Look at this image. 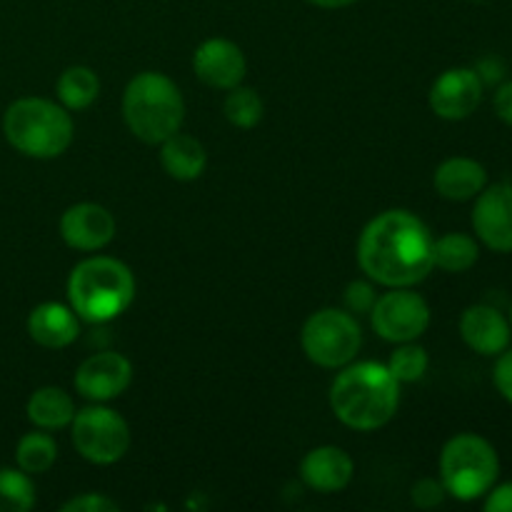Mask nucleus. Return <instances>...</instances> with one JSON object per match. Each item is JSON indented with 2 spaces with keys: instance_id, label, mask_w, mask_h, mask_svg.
Returning <instances> with one entry per match:
<instances>
[{
  "instance_id": "nucleus-24",
  "label": "nucleus",
  "mask_w": 512,
  "mask_h": 512,
  "mask_svg": "<svg viewBox=\"0 0 512 512\" xmlns=\"http://www.w3.org/2000/svg\"><path fill=\"white\" fill-rule=\"evenodd\" d=\"M223 113L230 125H235V128L240 130H250L263 120L265 105L253 88L238 85V88L228 90V98H225L223 103Z\"/></svg>"
},
{
  "instance_id": "nucleus-16",
  "label": "nucleus",
  "mask_w": 512,
  "mask_h": 512,
  "mask_svg": "<svg viewBox=\"0 0 512 512\" xmlns=\"http://www.w3.org/2000/svg\"><path fill=\"white\" fill-rule=\"evenodd\" d=\"M460 335L478 355H500L510 345V323L490 305H470L460 318Z\"/></svg>"
},
{
  "instance_id": "nucleus-29",
  "label": "nucleus",
  "mask_w": 512,
  "mask_h": 512,
  "mask_svg": "<svg viewBox=\"0 0 512 512\" xmlns=\"http://www.w3.org/2000/svg\"><path fill=\"white\" fill-rule=\"evenodd\" d=\"M60 510L63 512H115L118 510V503L105 498V495L85 493V495H78V498L68 500Z\"/></svg>"
},
{
  "instance_id": "nucleus-20",
  "label": "nucleus",
  "mask_w": 512,
  "mask_h": 512,
  "mask_svg": "<svg viewBox=\"0 0 512 512\" xmlns=\"http://www.w3.org/2000/svg\"><path fill=\"white\" fill-rule=\"evenodd\" d=\"M25 413H28V420L40 430H63L73 423L75 418V403L63 388H55V385H48V388H38L28 398V405H25Z\"/></svg>"
},
{
  "instance_id": "nucleus-7",
  "label": "nucleus",
  "mask_w": 512,
  "mask_h": 512,
  "mask_svg": "<svg viewBox=\"0 0 512 512\" xmlns=\"http://www.w3.org/2000/svg\"><path fill=\"white\" fill-rule=\"evenodd\" d=\"M300 343L310 363L335 370L353 363L363 345V333L348 310L323 308L305 320Z\"/></svg>"
},
{
  "instance_id": "nucleus-27",
  "label": "nucleus",
  "mask_w": 512,
  "mask_h": 512,
  "mask_svg": "<svg viewBox=\"0 0 512 512\" xmlns=\"http://www.w3.org/2000/svg\"><path fill=\"white\" fill-rule=\"evenodd\" d=\"M375 300H378L375 288L370 283H365V280H355V283H350L348 288H345V305H348V313H370Z\"/></svg>"
},
{
  "instance_id": "nucleus-6",
  "label": "nucleus",
  "mask_w": 512,
  "mask_h": 512,
  "mask_svg": "<svg viewBox=\"0 0 512 512\" xmlns=\"http://www.w3.org/2000/svg\"><path fill=\"white\" fill-rule=\"evenodd\" d=\"M500 473L493 445L473 433L455 435L440 453V483L455 500H478L488 495Z\"/></svg>"
},
{
  "instance_id": "nucleus-15",
  "label": "nucleus",
  "mask_w": 512,
  "mask_h": 512,
  "mask_svg": "<svg viewBox=\"0 0 512 512\" xmlns=\"http://www.w3.org/2000/svg\"><path fill=\"white\" fill-rule=\"evenodd\" d=\"M353 475V458L335 445H320V448L310 450L300 463V478L315 493H340L348 488Z\"/></svg>"
},
{
  "instance_id": "nucleus-19",
  "label": "nucleus",
  "mask_w": 512,
  "mask_h": 512,
  "mask_svg": "<svg viewBox=\"0 0 512 512\" xmlns=\"http://www.w3.org/2000/svg\"><path fill=\"white\" fill-rule=\"evenodd\" d=\"M160 163H163V170L170 178L188 183V180H198L203 175L205 165H208V155H205L200 140L178 130V133L160 143Z\"/></svg>"
},
{
  "instance_id": "nucleus-32",
  "label": "nucleus",
  "mask_w": 512,
  "mask_h": 512,
  "mask_svg": "<svg viewBox=\"0 0 512 512\" xmlns=\"http://www.w3.org/2000/svg\"><path fill=\"white\" fill-rule=\"evenodd\" d=\"M493 108L503 123L512 125V80L510 83L500 85L498 93H495V98H493Z\"/></svg>"
},
{
  "instance_id": "nucleus-30",
  "label": "nucleus",
  "mask_w": 512,
  "mask_h": 512,
  "mask_svg": "<svg viewBox=\"0 0 512 512\" xmlns=\"http://www.w3.org/2000/svg\"><path fill=\"white\" fill-rule=\"evenodd\" d=\"M493 380L498 393L512 405V350H508V353L503 350V353H500L498 363H495V370H493Z\"/></svg>"
},
{
  "instance_id": "nucleus-12",
  "label": "nucleus",
  "mask_w": 512,
  "mask_h": 512,
  "mask_svg": "<svg viewBox=\"0 0 512 512\" xmlns=\"http://www.w3.org/2000/svg\"><path fill=\"white\" fill-rule=\"evenodd\" d=\"M483 100V78L473 68H450L433 83L430 110L443 120H465Z\"/></svg>"
},
{
  "instance_id": "nucleus-13",
  "label": "nucleus",
  "mask_w": 512,
  "mask_h": 512,
  "mask_svg": "<svg viewBox=\"0 0 512 512\" xmlns=\"http://www.w3.org/2000/svg\"><path fill=\"white\" fill-rule=\"evenodd\" d=\"M193 70L200 83L215 90H233L243 85L248 63L233 40L210 38L198 45L193 55Z\"/></svg>"
},
{
  "instance_id": "nucleus-28",
  "label": "nucleus",
  "mask_w": 512,
  "mask_h": 512,
  "mask_svg": "<svg viewBox=\"0 0 512 512\" xmlns=\"http://www.w3.org/2000/svg\"><path fill=\"white\" fill-rule=\"evenodd\" d=\"M445 495H448V490H445V485L440 483V480L423 478L415 483L410 498H413V503L418 505V508L430 510V508H438V505L445 500Z\"/></svg>"
},
{
  "instance_id": "nucleus-17",
  "label": "nucleus",
  "mask_w": 512,
  "mask_h": 512,
  "mask_svg": "<svg viewBox=\"0 0 512 512\" xmlns=\"http://www.w3.org/2000/svg\"><path fill=\"white\" fill-rule=\"evenodd\" d=\"M28 335L48 350L68 348L80 335V318L73 308L60 303H43L30 310Z\"/></svg>"
},
{
  "instance_id": "nucleus-4",
  "label": "nucleus",
  "mask_w": 512,
  "mask_h": 512,
  "mask_svg": "<svg viewBox=\"0 0 512 512\" xmlns=\"http://www.w3.org/2000/svg\"><path fill=\"white\" fill-rule=\"evenodd\" d=\"M123 118L135 138L148 145H160L183 125L185 100L168 75L145 70L125 88Z\"/></svg>"
},
{
  "instance_id": "nucleus-18",
  "label": "nucleus",
  "mask_w": 512,
  "mask_h": 512,
  "mask_svg": "<svg viewBox=\"0 0 512 512\" xmlns=\"http://www.w3.org/2000/svg\"><path fill=\"white\" fill-rule=\"evenodd\" d=\"M433 183L438 195H443L445 200L465 203V200H473L485 188L488 173L473 158H448L445 163L438 165Z\"/></svg>"
},
{
  "instance_id": "nucleus-2",
  "label": "nucleus",
  "mask_w": 512,
  "mask_h": 512,
  "mask_svg": "<svg viewBox=\"0 0 512 512\" xmlns=\"http://www.w3.org/2000/svg\"><path fill=\"white\" fill-rule=\"evenodd\" d=\"M400 405V383L388 365L348 363L330 385V408L335 418L353 430H378L395 418Z\"/></svg>"
},
{
  "instance_id": "nucleus-31",
  "label": "nucleus",
  "mask_w": 512,
  "mask_h": 512,
  "mask_svg": "<svg viewBox=\"0 0 512 512\" xmlns=\"http://www.w3.org/2000/svg\"><path fill=\"white\" fill-rule=\"evenodd\" d=\"M485 510L488 512H512V483L498 485L488 490L485 498Z\"/></svg>"
},
{
  "instance_id": "nucleus-25",
  "label": "nucleus",
  "mask_w": 512,
  "mask_h": 512,
  "mask_svg": "<svg viewBox=\"0 0 512 512\" xmlns=\"http://www.w3.org/2000/svg\"><path fill=\"white\" fill-rule=\"evenodd\" d=\"M35 505V488L23 470L0 468V512H28Z\"/></svg>"
},
{
  "instance_id": "nucleus-21",
  "label": "nucleus",
  "mask_w": 512,
  "mask_h": 512,
  "mask_svg": "<svg viewBox=\"0 0 512 512\" xmlns=\"http://www.w3.org/2000/svg\"><path fill=\"white\" fill-rule=\"evenodd\" d=\"M58 100L65 110H85L98 100L100 80L88 65H70L58 78Z\"/></svg>"
},
{
  "instance_id": "nucleus-1",
  "label": "nucleus",
  "mask_w": 512,
  "mask_h": 512,
  "mask_svg": "<svg viewBox=\"0 0 512 512\" xmlns=\"http://www.w3.org/2000/svg\"><path fill=\"white\" fill-rule=\"evenodd\" d=\"M433 233L410 210H385L370 220L358 240V263L373 283L413 288L435 268Z\"/></svg>"
},
{
  "instance_id": "nucleus-23",
  "label": "nucleus",
  "mask_w": 512,
  "mask_h": 512,
  "mask_svg": "<svg viewBox=\"0 0 512 512\" xmlns=\"http://www.w3.org/2000/svg\"><path fill=\"white\" fill-rule=\"evenodd\" d=\"M58 458V445L48 433H28L18 440L15 448V460L18 468L28 475L48 473Z\"/></svg>"
},
{
  "instance_id": "nucleus-26",
  "label": "nucleus",
  "mask_w": 512,
  "mask_h": 512,
  "mask_svg": "<svg viewBox=\"0 0 512 512\" xmlns=\"http://www.w3.org/2000/svg\"><path fill=\"white\" fill-rule=\"evenodd\" d=\"M428 365V353H425L423 345H415V340L400 343V348L388 360V370L395 375L398 383H418L428 373Z\"/></svg>"
},
{
  "instance_id": "nucleus-33",
  "label": "nucleus",
  "mask_w": 512,
  "mask_h": 512,
  "mask_svg": "<svg viewBox=\"0 0 512 512\" xmlns=\"http://www.w3.org/2000/svg\"><path fill=\"white\" fill-rule=\"evenodd\" d=\"M310 5L315 8H325V10H338V8H348V5L358 3V0H308Z\"/></svg>"
},
{
  "instance_id": "nucleus-14",
  "label": "nucleus",
  "mask_w": 512,
  "mask_h": 512,
  "mask_svg": "<svg viewBox=\"0 0 512 512\" xmlns=\"http://www.w3.org/2000/svg\"><path fill=\"white\" fill-rule=\"evenodd\" d=\"M60 235L73 250H103L115 238V218L98 203L70 205L60 218Z\"/></svg>"
},
{
  "instance_id": "nucleus-3",
  "label": "nucleus",
  "mask_w": 512,
  "mask_h": 512,
  "mask_svg": "<svg viewBox=\"0 0 512 512\" xmlns=\"http://www.w3.org/2000/svg\"><path fill=\"white\" fill-rule=\"evenodd\" d=\"M135 298V278L125 263L105 255L83 260L70 270L68 300L85 323H108L123 315Z\"/></svg>"
},
{
  "instance_id": "nucleus-8",
  "label": "nucleus",
  "mask_w": 512,
  "mask_h": 512,
  "mask_svg": "<svg viewBox=\"0 0 512 512\" xmlns=\"http://www.w3.org/2000/svg\"><path fill=\"white\" fill-rule=\"evenodd\" d=\"M70 440L80 458L93 465H113L125 458L130 448V428L115 410L93 405L78 410L70 423Z\"/></svg>"
},
{
  "instance_id": "nucleus-5",
  "label": "nucleus",
  "mask_w": 512,
  "mask_h": 512,
  "mask_svg": "<svg viewBox=\"0 0 512 512\" xmlns=\"http://www.w3.org/2000/svg\"><path fill=\"white\" fill-rule=\"evenodd\" d=\"M3 133L18 153L50 160L73 143V118L63 105L45 98H20L5 110Z\"/></svg>"
},
{
  "instance_id": "nucleus-11",
  "label": "nucleus",
  "mask_w": 512,
  "mask_h": 512,
  "mask_svg": "<svg viewBox=\"0 0 512 512\" xmlns=\"http://www.w3.org/2000/svg\"><path fill=\"white\" fill-rule=\"evenodd\" d=\"M473 228L495 253H512V185L495 183L475 195Z\"/></svg>"
},
{
  "instance_id": "nucleus-34",
  "label": "nucleus",
  "mask_w": 512,
  "mask_h": 512,
  "mask_svg": "<svg viewBox=\"0 0 512 512\" xmlns=\"http://www.w3.org/2000/svg\"><path fill=\"white\" fill-rule=\"evenodd\" d=\"M473 3H483V0H473Z\"/></svg>"
},
{
  "instance_id": "nucleus-22",
  "label": "nucleus",
  "mask_w": 512,
  "mask_h": 512,
  "mask_svg": "<svg viewBox=\"0 0 512 512\" xmlns=\"http://www.w3.org/2000/svg\"><path fill=\"white\" fill-rule=\"evenodd\" d=\"M478 255V243L465 233H448L433 243L435 268L445 273H465L478 263Z\"/></svg>"
},
{
  "instance_id": "nucleus-9",
  "label": "nucleus",
  "mask_w": 512,
  "mask_h": 512,
  "mask_svg": "<svg viewBox=\"0 0 512 512\" xmlns=\"http://www.w3.org/2000/svg\"><path fill=\"white\" fill-rule=\"evenodd\" d=\"M373 330L388 343L418 340L430 325V305L410 288H390L370 310Z\"/></svg>"
},
{
  "instance_id": "nucleus-10",
  "label": "nucleus",
  "mask_w": 512,
  "mask_h": 512,
  "mask_svg": "<svg viewBox=\"0 0 512 512\" xmlns=\"http://www.w3.org/2000/svg\"><path fill=\"white\" fill-rule=\"evenodd\" d=\"M73 383L85 400L108 403V400L123 395L133 383V365L125 355L105 350V353H95L80 363Z\"/></svg>"
}]
</instances>
